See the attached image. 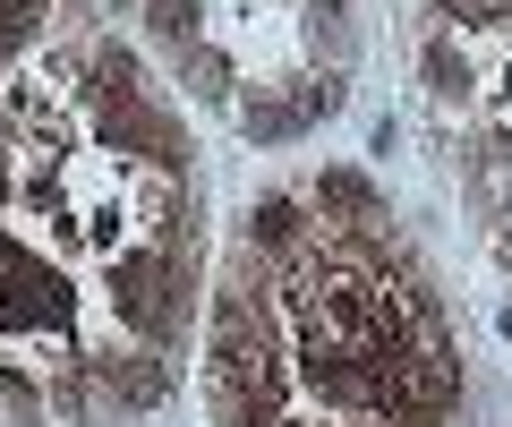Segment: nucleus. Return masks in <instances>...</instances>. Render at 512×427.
<instances>
[{"instance_id":"2","label":"nucleus","mask_w":512,"mask_h":427,"mask_svg":"<svg viewBox=\"0 0 512 427\" xmlns=\"http://www.w3.org/2000/svg\"><path fill=\"white\" fill-rule=\"evenodd\" d=\"M308 205H316V223H384V188L367 180V171H350V163H325L316 171V188H308Z\"/></svg>"},{"instance_id":"1","label":"nucleus","mask_w":512,"mask_h":427,"mask_svg":"<svg viewBox=\"0 0 512 427\" xmlns=\"http://www.w3.org/2000/svg\"><path fill=\"white\" fill-rule=\"evenodd\" d=\"M316 240V205L291 197V188H265V197L248 205V223H239V248L248 257H291V248Z\"/></svg>"},{"instance_id":"4","label":"nucleus","mask_w":512,"mask_h":427,"mask_svg":"<svg viewBox=\"0 0 512 427\" xmlns=\"http://www.w3.org/2000/svg\"><path fill=\"white\" fill-rule=\"evenodd\" d=\"M427 86H436V103H470L478 94V60L461 52V35L444 26L436 43H427Z\"/></svg>"},{"instance_id":"3","label":"nucleus","mask_w":512,"mask_h":427,"mask_svg":"<svg viewBox=\"0 0 512 427\" xmlns=\"http://www.w3.org/2000/svg\"><path fill=\"white\" fill-rule=\"evenodd\" d=\"M239 129H248L256 146H291V137L308 129V112H299V94H274V86H256L248 103H239Z\"/></svg>"}]
</instances>
